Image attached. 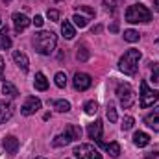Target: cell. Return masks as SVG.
<instances>
[{
	"mask_svg": "<svg viewBox=\"0 0 159 159\" xmlns=\"http://www.w3.org/2000/svg\"><path fill=\"white\" fill-rule=\"evenodd\" d=\"M34 48L43 54V56H50L54 50H56V44H57V35L54 34V32H37L35 35H34Z\"/></svg>",
	"mask_w": 159,
	"mask_h": 159,
	"instance_id": "cell-1",
	"label": "cell"
},
{
	"mask_svg": "<svg viewBox=\"0 0 159 159\" xmlns=\"http://www.w3.org/2000/svg\"><path fill=\"white\" fill-rule=\"evenodd\" d=\"M139 59H141V50H137V48L126 50L124 56L119 59V70L128 76H135L139 70Z\"/></svg>",
	"mask_w": 159,
	"mask_h": 159,
	"instance_id": "cell-2",
	"label": "cell"
},
{
	"mask_svg": "<svg viewBox=\"0 0 159 159\" xmlns=\"http://www.w3.org/2000/svg\"><path fill=\"white\" fill-rule=\"evenodd\" d=\"M152 20V11L144 4H133L126 9V22L137 24V22H150Z\"/></svg>",
	"mask_w": 159,
	"mask_h": 159,
	"instance_id": "cell-3",
	"label": "cell"
},
{
	"mask_svg": "<svg viewBox=\"0 0 159 159\" xmlns=\"http://www.w3.org/2000/svg\"><path fill=\"white\" fill-rule=\"evenodd\" d=\"M157 100H159V93H157V91H154V89H150V87H148V83H146V80H143V81H141L139 106H141L143 109H146V107L154 106Z\"/></svg>",
	"mask_w": 159,
	"mask_h": 159,
	"instance_id": "cell-4",
	"label": "cell"
},
{
	"mask_svg": "<svg viewBox=\"0 0 159 159\" xmlns=\"http://www.w3.org/2000/svg\"><path fill=\"white\" fill-rule=\"evenodd\" d=\"M117 98H119L120 106H122L124 109H128V107L133 106V102H135V93H133V89H131L129 83H119V85H117Z\"/></svg>",
	"mask_w": 159,
	"mask_h": 159,
	"instance_id": "cell-5",
	"label": "cell"
},
{
	"mask_svg": "<svg viewBox=\"0 0 159 159\" xmlns=\"http://www.w3.org/2000/svg\"><path fill=\"white\" fill-rule=\"evenodd\" d=\"M72 154L76 156V159H102V154L93 144H78L74 146Z\"/></svg>",
	"mask_w": 159,
	"mask_h": 159,
	"instance_id": "cell-6",
	"label": "cell"
},
{
	"mask_svg": "<svg viewBox=\"0 0 159 159\" xmlns=\"http://www.w3.org/2000/svg\"><path fill=\"white\" fill-rule=\"evenodd\" d=\"M39 109H41V100L39 98H37V96H28L26 102H24L22 107H20V113H22L24 117H30V115H35Z\"/></svg>",
	"mask_w": 159,
	"mask_h": 159,
	"instance_id": "cell-7",
	"label": "cell"
},
{
	"mask_svg": "<svg viewBox=\"0 0 159 159\" xmlns=\"http://www.w3.org/2000/svg\"><path fill=\"white\" fill-rule=\"evenodd\" d=\"M72 83H74V89L81 93V91H87L93 85V78L87 72H76L74 78H72Z\"/></svg>",
	"mask_w": 159,
	"mask_h": 159,
	"instance_id": "cell-8",
	"label": "cell"
},
{
	"mask_svg": "<svg viewBox=\"0 0 159 159\" xmlns=\"http://www.w3.org/2000/svg\"><path fill=\"white\" fill-rule=\"evenodd\" d=\"M2 146H4V150H6L7 156H15L17 150H19V139L13 137V135H7V137H4V141H2Z\"/></svg>",
	"mask_w": 159,
	"mask_h": 159,
	"instance_id": "cell-9",
	"label": "cell"
},
{
	"mask_svg": "<svg viewBox=\"0 0 159 159\" xmlns=\"http://www.w3.org/2000/svg\"><path fill=\"white\" fill-rule=\"evenodd\" d=\"M30 24H32V20H30L24 13H13V26H15V30H17V32L26 30Z\"/></svg>",
	"mask_w": 159,
	"mask_h": 159,
	"instance_id": "cell-10",
	"label": "cell"
},
{
	"mask_svg": "<svg viewBox=\"0 0 159 159\" xmlns=\"http://www.w3.org/2000/svg\"><path fill=\"white\" fill-rule=\"evenodd\" d=\"M13 61H15V65H19V69L22 72H28L30 70V61H28V56L24 52H20V50L13 52Z\"/></svg>",
	"mask_w": 159,
	"mask_h": 159,
	"instance_id": "cell-11",
	"label": "cell"
},
{
	"mask_svg": "<svg viewBox=\"0 0 159 159\" xmlns=\"http://www.w3.org/2000/svg\"><path fill=\"white\" fill-rule=\"evenodd\" d=\"M144 124H146L150 129L159 131V107H154V111L144 117Z\"/></svg>",
	"mask_w": 159,
	"mask_h": 159,
	"instance_id": "cell-12",
	"label": "cell"
},
{
	"mask_svg": "<svg viewBox=\"0 0 159 159\" xmlns=\"http://www.w3.org/2000/svg\"><path fill=\"white\" fill-rule=\"evenodd\" d=\"M87 133H89L91 139H94V141L98 143V141L102 139V120H94L93 124H89Z\"/></svg>",
	"mask_w": 159,
	"mask_h": 159,
	"instance_id": "cell-13",
	"label": "cell"
},
{
	"mask_svg": "<svg viewBox=\"0 0 159 159\" xmlns=\"http://www.w3.org/2000/svg\"><path fill=\"white\" fill-rule=\"evenodd\" d=\"M98 144H100V146H102L109 156H111V157H119V156H120V144H119V143H104V141L100 139V141H98Z\"/></svg>",
	"mask_w": 159,
	"mask_h": 159,
	"instance_id": "cell-14",
	"label": "cell"
},
{
	"mask_svg": "<svg viewBox=\"0 0 159 159\" xmlns=\"http://www.w3.org/2000/svg\"><path fill=\"white\" fill-rule=\"evenodd\" d=\"M11 115H13V106L7 104V102H4V100H0V124H4L6 120H9Z\"/></svg>",
	"mask_w": 159,
	"mask_h": 159,
	"instance_id": "cell-15",
	"label": "cell"
},
{
	"mask_svg": "<svg viewBox=\"0 0 159 159\" xmlns=\"http://www.w3.org/2000/svg\"><path fill=\"white\" fill-rule=\"evenodd\" d=\"M48 106H52L59 113H69L70 111V102H67V100H48Z\"/></svg>",
	"mask_w": 159,
	"mask_h": 159,
	"instance_id": "cell-16",
	"label": "cell"
},
{
	"mask_svg": "<svg viewBox=\"0 0 159 159\" xmlns=\"http://www.w3.org/2000/svg\"><path fill=\"white\" fill-rule=\"evenodd\" d=\"M72 143V137L67 133V131H63V133H59V135H56L54 137V141H52V144L56 146V148H61V146H67V144H70Z\"/></svg>",
	"mask_w": 159,
	"mask_h": 159,
	"instance_id": "cell-17",
	"label": "cell"
},
{
	"mask_svg": "<svg viewBox=\"0 0 159 159\" xmlns=\"http://www.w3.org/2000/svg\"><path fill=\"white\" fill-rule=\"evenodd\" d=\"M148 143H150V135H148V133H144V131H135V135H133V144H135V146L144 148V146H148Z\"/></svg>",
	"mask_w": 159,
	"mask_h": 159,
	"instance_id": "cell-18",
	"label": "cell"
},
{
	"mask_svg": "<svg viewBox=\"0 0 159 159\" xmlns=\"http://www.w3.org/2000/svg\"><path fill=\"white\" fill-rule=\"evenodd\" d=\"M61 34H63V37H65V39H72V37L76 35L74 24H72L70 20H63V24H61Z\"/></svg>",
	"mask_w": 159,
	"mask_h": 159,
	"instance_id": "cell-19",
	"label": "cell"
},
{
	"mask_svg": "<svg viewBox=\"0 0 159 159\" xmlns=\"http://www.w3.org/2000/svg\"><path fill=\"white\" fill-rule=\"evenodd\" d=\"M34 85H35L37 91H46L48 89V80H46V76L43 72H37L35 74V80H34Z\"/></svg>",
	"mask_w": 159,
	"mask_h": 159,
	"instance_id": "cell-20",
	"label": "cell"
},
{
	"mask_svg": "<svg viewBox=\"0 0 159 159\" xmlns=\"http://www.w3.org/2000/svg\"><path fill=\"white\" fill-rule=\"evenodd\" d=\"M11 48V37L7 35V28L0 30V50H7Z\"/></svg>",
	"mask_w": 159,
	"mask_h": 159,
	"instance_id": "cell-21",
	"label": "cell"
},
{
	"mask_svg": "<svg viewBox=\"0 0 159 159\" xmlns=\"http://www.w3.org/2000/svg\"><path fill=\"white\" fill-rule=\"evenodd\" d=\"M65 131L72 137V141H78V139H81V128L80 126H74V124H69L67 128H65Z\"/></svg>",
	"mask_w": 159,
	"mask_h": 159,
	"instance_id": "cell-22",
	"label": "cell"
},
{
	"mask_svg": "<svg viewBox=\"0 0 159 159\" xmlns=\"http://www.w3.org/2000/svg\"><path fill=\"white\" fill-rule=\"evenodd\" d=\"M76 59L81 61V63H85L87 59H89V50H87V44H78V52H76Z\"/></svg>",
	"mask_w": 159,
	"mask_h": 159,
	"instance_id": "cell-23",
	"label": "cell"
},
{
	"mask_svg": "<svg viewBox=\"0 0 159 159\" xmlns=\"http://www.w3.org/2000/svg\"><path fill=\"white\" fill-rule=\"evenodd\" d=\"M2 93H4V94H7V96H11V98L19 96V91H17V87H15L13 83H7V81L2 85Z\"/></svg>",
	"mask_w": 159,
	"mask_h": 159,
	"instance_id": "cell-24",
	"label": "cell"
},
{
	"mask_svg": "<svg viewBox=\"0 0 159 159\" xmlns=\"http://www.w3.org/2000/svg\"><path fill=\"white\" fill-rule=\"evenodd\" d=\"M83 111H85L87 115H96V111H98V104H96L94 100H89V102H85Z\"/></svg>",
	"mask_w": 159,
	"mask_h": 159,
	"instance_id": "cell-25",
	"label": "cell"
},
{
	"mask_svg": "<svg viewBox=\"0 0 159 159\" xmlns=\"http://www.w3.org/2000/svg\"><path fill=\"white\" fill-rule=\"evenodd\" d=\"M139 32H135V30H126L124 32V41H128V43H137L139 41Z\"/></svg>",
	"mask_w": 159,
	"mask_h": 159,
	"instance_id": "cell-26",
	"label": "cell"
},
{
	"mask_svg": "<svg viewBox=\"0 0 159 159\" xmlns=\"http://www.w3.org/2000/svg\"><path fill=\"white\" fill-rule=\"evenodd\" d=\"M107 119H109V122H117V120H119V117H117V109H115L113 102L107 104Z\"/></svg>",
	"mask_w": 159,
	"mask_h": 159,
	"instance_id": "cell-27",
	"label": "cell"
},
{
	"mask_svg": "<svg viewBox=\"0 0 159 159\" xmlns=\"http://www.w3.org/2000/svg\"><path fill=\"white\" fill-rule=\"evenodd\" d=\"M133 117H129V115H126L124 119H122V124H120V128H122V131H128V129H131L133 128Z\"/></svg>",
	"mask_w": 159,
	"mask_h": 159,
	"instance_id": "cell-28",
	"label": "cell"
},
{
	"mask_svg": "<svg viewBox=\"0 0 159 159\" xmlns=\"http://www.w3.org/2000/svg\"><path fill=\"white\" fill-rule=\"evenodd\" d=\"M54 80H56V85H57L59 89H63V87L67 85V76H65V72H57V74L54 76Z\"/></svg>",
	"mask_w": 159,
	"mask_h": 159,
	"instance_id": "cell-29",
	"label": "cell"
},
{
	"mask_svg": "<svg viewBox=\"0 0 159 159\" xmlns=\"http://www.w3.org/2000/svg\"><path fill=\"white\" fill-rule=\"evenodd\" d=\"M72 20H74V24H76L78 28H85V26H87V22H89V19L81 17V15H78V13H76V15L72 17Z\"/></svg>",
	"mask_w": 159,
	"mask_h": 159,
	"instance_id": "cell-30",
	"label": "cell"
},
{
	"mask_svg": "<svg viewBox=\"0 0 159 159\" xmlns=\"http://www.w3.org/2000/svg\"><path fill=\"white\" fill-rule=\"evenodd\" d=\"M150 72H152V81L154 83H159V61L157 63H152Z\"/></svg>",
	"mask_w": 159,
	"mask_h": 159,
	"instance_id": "cell-31",
	"label": "cell"
},
{
	"mask_svg": "<svg viewBox=\"0 0 159 159\" xmlns=\"http://www.w3.org/2000/svg\"><path fill=\"white\" fill-rule=\"evenodd\" d=\"M46 17H48L50 20H54V22H56V20L59 19V11H57V9H48V13H46Z\"/></svg>",
	"mask_w": 159,
	"mask_h": 159,
	"instance_id": "cell-32",
	"label": "cell"
},
{
	"mask_svg": "<svg viewBox=\"0 0 159 159\" xmlns=\"http://www.w3.org/2000/svg\"><path fill=\"white\" fill-rule=\"evenodd\" d=\"M120 2L122 0H104V4L107 7H111V9H117V6H120Z\"/></svg>",
	"mask_w": 159,
	"mask_h": 159,
	"instance_id": "cell-33",
	"label": "cell"
},
{
	"mask_svg": "<svg viewBox=\"0 0 159 159\" xmlns=\"http://www.w3.org/2000/svg\"><path fill=\"white\" fill-rule=\"evenodd\" d=\"M32 22H34V24H35V26H37V28H41V26H43V24H44V19H43V17H41V15H35V19H34V20H32Z\"/></svg>",
	"mask_w": 159,
	"mask_h": 159,
	"instance_id": "cell-34",
	"label": "cell"
},
{
	"mask_svg": "<svg viewBox=\"0 0 159 159\" xmlns=\"http://www.w3.org/2000/svg\"><path fill=\"white\" fill-rule=\"evenodd\" d=\"M4 67H6V61H4V57L0 56V80L4 78Z\"/></svg>",
	"mask_w": 159,
	"mask_h": 159,
	"instance_id": "cell-35",
	"label": "cell"
},
{
	"mask_svg": "<svg viewBox=\"0 0 159 159\" xmlns=\"http://www.w3.org/2000/svg\"><path fill=\"white\" fill-rule=\"evenodd\" d=\"M144 159H159V152H150L144 156Z\"/></svg>",
	"mask_w": 159,
	"mask_h": 159,
	"instance_id": "cell-36",
	"label": "cell"
},
{
	"mask_svg": "<svg viewBox=\"0 0 159 159\" xmlns=\"http://www.w3.org/2000/svg\"><path fill=\"white\" fill-rule=\"evenodd\" d=\"M80 9H81V11H85V13H89L91 17H94V11H93L91 7H87V6H80Z\"/></svg>",
	"mask_w": 159,
	"mask_h": 159,
	"instance_id": "cell-37",
	"label": "cell"
},
{
	"mask_svg": "<svg viewBox=\"0 0 159 159\" xmlns=\"http://www.w3.org/2000/svg\"><path fill=\"white\" fill-rule=\"evenodd\" d=\"M109 30H111V32H119V22H113V24L109 26Z\"/></svg>",
	"mask_w": 159,
	"mask_h": 159,
	"instance_id": "cell-38",
	"label": "cell"
},
{
	"mask_svg": "<svg viewBox=\"0 0 159 159\" xmlns=\"http://www.w3.org/2000/svg\"><path fill=\"white\" fill-rule=\"evenodd\" d=\"M98 32H102V26H100V24H98V26H94V28H93V34H98Z\"/></svg>",
	"mask_w": 159,
	"mask_h": 159,
	"instance_id": "cell-39",
	"label": "cell"
},
{
	"mask_svg": "<svg viewBox=\"0 0 159 159\" xmlns=\"http://www.w3.org/2000/svg\"><path fill=\"white\" fill-rule=\"evenodd\" d=\"M154 9L159 11V0H154Z\"/></svg>",
	"mask_w": 159,
	"mask_h": 159,
	"instance_id": "cell-40",
	"label": "cell"
},
{
	"mask_svg": "<svg viewBox=\"0 0 159 159\" xmlns=\"http://www.w3.org/2000/svg\"><path fill=\"white\" fill-rule=\"evenodd\" d=\"M35 159H46V157H41V156H39V157H35Z\"/></svg>",
	"mask_w": 159,
	"mask_h": 159,
	"instance_id": "cell-41",
	"label": "cell"
},
{
	"mask_svg": "<svg viewBox=\"0 0 159 159\" xmlns=\"http://www.w3.org/2000/svg\"><path fill=\"white\" fill-rule=\"evenodd\" d=\"M0 26H2V19H0Z\"/></svg>",
	"mask_w": 159,
	"mask_h": 159,
	"instance_id": "cell-42",
	"label": "cell"
},
{
	"mask_svg": "<svg viewBox=\"0 0 159 159\" xmlns=\"http://www.w3.org/2000/svg\"><path fill=\"white\" fill-rule=\"evenodd\" d=\"M4 2H9V0H4Z\"/></svg>",
	"mask_w": 159,
	"mask_h": 159,
	"instance_id": "cell-43",
	"label": "cell"
}]
</instances>
